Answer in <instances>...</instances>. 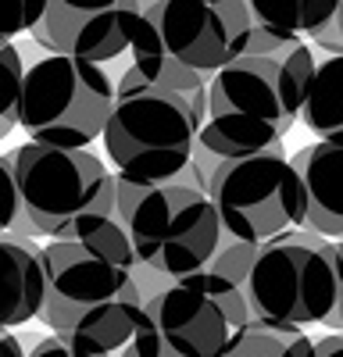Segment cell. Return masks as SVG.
Returning <instances> with one entry per match:
<instances>
[{
	"instance_id": "6da1fadb",
	"label": "cell",
	"mask_w": 343,
	"mask_h": 357,
	"mask_svg": "<svg viewBox=\"0 0 343 357\" xmlns=\"http://www.w3.org/2000/svg\"><path fill=\"white\" fill-rule=\"evenodd\" d=\"M40 318L54 329V340L100 357L129 347L143 311L136 257L104 254L79 240H50L40 247Z\"/></svg>"
},
{
	"instance_id": "7a4b0ae2",
	"label": "cell",
	"mask_w": 343,
	"mask_h": 357,
	"mask_svg": "<svg viewBox=\"0 0 343 357\" xmlns=\"http://www.w3.org/2000/svg\"><path fill=\"white\" fill-rule=\"evenodd\" d=\"M250 11L240 0H158L139 4L129 29L132 68L151 86L190 100L204 122L208 82L243 54Z\"/></svg>"
},
{
	"instance_id": "3957f363",
	"label": "cell",
	"mask_w": 343,
	"mask_h": 357,
	"mask_svg": "<svg viewBox=\"0 0 343 357\" xmlns=\"http://www.w3.org/2000/svg\"><path fill=\"white\" fill-rule=\"evenodd\" d=\"M314 65L319 61L307 40L272 57L229 61L208 82V111L197 132V146H204L218 161L279 146L300 118Z\"/></svg>"
},
{
	"instance_id": "277c9868",
	"label": "cell",
	"mask_w": 343,
	"mask_h": 357,
	"mask_svg": "<svg viewBox=\"0 0 343 357\" xmlns=\"http://www.w3.org/2000/svg\"><path fill=\"white\" fill-rule=\"evenodd\" d=\"M211 272L236 286L250 321L326 325L336 304V247L307 229L265 243H222Z\"/></svg>"
},
{
	"instance_id": "5b68a950",
	"label": "cell",
	"mask_w": 343,
	"mask_h": 357,
	"mask_svg": "<svg viewBox=\"0 0 343 357\" xmlns=\"http://www.w3.org/2000/svg\"><path fill=\"white\" fill-rule=\"evenodd\" d=\"M200 118L190 100L151 86L136 68L114 82V104L104 126V151L114 178L136 186L172 183L197 151Z\"/></svg>"
},
{
	"instance_id": "8992f818",
	"label": "cell",
	"mask_w": 343,
	"mask_h": 357,
	"mask_svg": "<svg viewBox=\"0 0 343 357\" xmlns=\"http://www.w3.org/2000/svg\"><path fill=\"white\" fill-rule=\"evenodd\" d=\"M114 218L129 236L136 268L165 275L168 282L208 272L222 247L208 197L176 183L136 186L114 178Z\"/></svg>"
},
{
	"instance_id": "52a82bcc",
	"label": "cell",
	"mask_w": 343,
	"mask_h": 357,
	"mask_svg": "<svg viewBox=\"0 0 343 357\" xmlns=\"http://www.w3.org/2000/svg\"><path fill=\"white\" fill-rule=\"evenodd\" d=\"M8 161L18 197L11 236L61 240L82 218L114 215V175L93 151L22 143L8 154Z\"/></svg>"
},
{
	"instance_id": "ba28073f",
	"label": "cell",
	"mask_w": 343,
	"mask_h": 357,
	"mask_svg": "<svg viewBox=\"0 0 343 357\" xmlns=\"http://www.w3.org/2000/svg\"><path fill=\"white\" fill-rule=\"evenodd\" d=\"M250 321L233 282L197 272L165 282L143 301L136 333L125 347L129 357H222L243 325Z\"/></svg>"
},
{
	"instance_id": "9c48e42d",
	"label": "cell",
	"mask_w": 343,
	"mask_h": 357,
	"mask_svg": "<svg viewBox=\"0 0 343 357\" xmlns=\"http://www.w3.org/2000/svg\"><path fill=\"white\" fill-rule=\"evenodd\" d=\"M208 204L218 218L222 243H265L304 225V190L282 143L261 154L218 161L208 183Z\"/></svg>"
},
{
	"instance_id": "30bf717a",
	"label": "cell",
	"mask_w": 343,
	"mask_h": 357,
	"mask_svg": "<svg viewBox=\"0 0 343 357\" xmlns=\"http://www.w3.org/2000/svg\"><path fill=\"white\" fill-rule=\"evenodd\" d=\"M114 104V82L104 65L75 61V57H43L25 68L18 97V129L29 143L61 146V151H90L104 136Z\"/></svg>"
},
{
	"instance_id": "8fae6325",
	"label": "cell",
	"mask_w": 343,
	"mask_h": 357,
	"mask_svg": "<svg viewBox=\"0 0 343 357\" xmlns=\"http://www.w3.org/2000/svg\"><path fill=\"white\" fill-rule=\"evenodd\" d=\"M139 15V4H68L47 0L43 18L33 29V40L50 50V57H75V61L104 65L129 50V29Z\"/></svg>"
},
{
	"instance_id": "7c38bea8",
	"label": "cell",
	"mask_w": 343,
	"mask_h": 357,
	"mask_svg": "<svg viewBox=\"0 0 343 357\" xmlns=\"http://www.w3.org/2000/svg\"><path fill=\"white\" fill-rule=\"evenodd\" d=\"M290 165L304 190V225L329 243H343V146L307 143Z\"/></svg>"
},
{
	"instance_id": "4fadbf2b",
	"label": "cell",
	"mask_w": 343,
	"mask_h": 357,
	"mask_svg": "<svg viewBox=\"0 0 343 357\" xmlns=\"http://www.w3.org/2000/svg\"><path fill=\"white\" fill-rule=\"evenodd\" d=\"M43 268L33 240L4 232L0 236V333L40 318Z\"/></svg>"
},
{
	"instance_id": "5bb4252c",
	"label": "cell",
	"mask_w": 343,
	"mask_h": 357,
	"mask_svg": "<svg viewBox=\"0 0 343 357\" xmlns=\"http://www.w3.org/2000/svg\"><path fill=\"white\" fill-rule=\"evenodd\" d=\"M300 122L319 136V143L343 146V57H326L322 65H314L300 104Z\"/></svg>"
},
{
	"instance_id": "9a60e30c",
	"label": "cell",
	"mask_w": 343,
	"mask_h": 357,
	"mask_svg": "<svg viewBox=\"0 0 343 357\" xmlns=\"http://www.w3.org/2000/svg\"><path fill=\"white\" fill-rule=\"evenodd\" d=\"M222 357H314V343L297 325H272V321H247L229 340Z\"/></svg>"
},
{
	"instance_id": "2e32d148",
	"label": "cell",
	"mask_w": 343,
	"mask_h": 357,
	"mask_svg": "<svg viewBox=\"0 0 343 357\" xmlns=\"http://www.w3.org/2000/svg\"><path fill=\"white\" fill-rule=\"evenodd\" d=\"M250 18L290 36H311L336 15V0H250Z\"/></svg>"
},
{
	"instance_id": "e0dca14e",
	"label": "cell",
	"mask_w": 343,
	"mask_h": 357,
	"mask_svg": "<svg viewBox=\"0 0 343 357\" xmlns=\"http://www.w3.org/2000/svg\"><path fill=\"white\" fill-rule=\"evenodd\" d=\"M22 54L15 43L0 47V139H8L18 129V97H22Z\"/></svg>"
},
{
	"instance_id": "ac0fdd59",
	"label": "cell",
	"mask_w": 343,
	"mask_h": 357,
	"mask_svg": "<svg viewBox=\"0 0 343 357\" xmlns=\"http://www.w3.org/2000/svg\"><path fill=\"white\" fill-rule=\"evenodd\" d=\"M47 0H0V43H11L18 33H33L43 18Z\"/></svg>"
},
{
	"instance_id": "d6986e66",
	"label": "cell",
	"mask_w": 343,
	"mask_h": 357,
	"mask_svg": "<svg viewBox=\"0 0 343 357\" xmlns=\"http://www.w3.org/2000/svg\"><path fill=\"white\" fill-rule=\"evenodd\" d=\"M15 211H18V197H15L11 161H8V154H0V236H4V232H11Z\"/></svg>"
},
{
	"instance_id": "ffe728a7",
	"label": "cell",
	"mask_w": 343,
	"mask_h": 357,
	"mask_svg": "<svg viewBox=\"0 0 343 357\" xmlns=\"http://www.w3.org/2000/svg\"><path fill=\"white\" fill-rule=\"evenodd\" d=\"M307 43H319L322 50H329V57H343V0H336V15L319 33H311Z\"/></svg>"
},
{
	"instance_id": "44dd1931",
	"label": "cell",
	"mask_w": 343,
	"mask_h": 357,
	"mask_svg": "<svg viewBox=\"0 0 343 357\" xmlns=\"http://www.w3.org/2000/svg\"><path fill=\"white\" fill-rule=\"evenodd\" d=\"M29 357H100V354H82V350H75V347H68L61 340L47 336V340H40L33 347V354H29Z\"/></svg>"
},
{
	"instance_id": "7402d4cb",
	"label": "cell",
	"mask_w": 343,
	"mask_h": 357,
	"mask_svg": "<svg viewBox=\"0 0 343 357\" xmlns=\"http://www.w3.org/2000/svg\"><path fill=\"white\" fill-rule=\"evenodd\" d=\"M336 247V272H340V282H336V304H333V314L326 318L329 329H340L343 336V243H333Z\"/></svg>"
},
{
	"instance_id": "603a6c76",
	"label": "cell",
	"mask_w": 343,
	"mask_h": 357,
	"mask_svg": "<svg viewBox=\"0 0 343 357\" xmlns=\"http://www.w3.org/2000/svg\"><path fill=\"white\" fill-rule=\"evenodd\" d=\"M314 357H343V336H322L314 343Z\"/></svg>"
},
{
	"instance_id": "cb8c5ba5",
	"label": "cell",
	"mask_w": 343,
	"mask_h": 357,
	"mask_svg": "<svg viewBox=\"0 0 343 357\" xmlns=\"http://www.w3.org/2000/svg\"><path fill=\"white\" fill-rule=\"evenodd\" d=\"M0 357H25L22 354V343L11 333H0Z\"/></svg>"
}]
</instances>
